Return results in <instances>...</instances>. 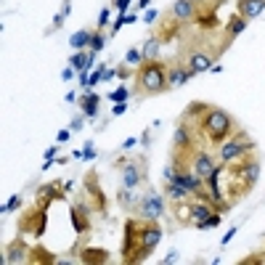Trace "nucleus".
I'll list each match as a JSON object with an SVG mask.
<instances>
[{"mask_svg":"<svg viewBox=\"0 0 265 265\" xmlns=\"http://www.w3.org/2000/svg\"><path fill=\"white\" fill-rule=\"evenodd\" d=\"M226 170H228V201H236L255 189L260 178V159L255 154H247V157L231 162V167Z\"/></svg>","mask_w":265,"mask_h":265,"instance_id":"f257e3e1","label":"nucleus"},{"mask_svg":"<svg viewBox=\"0 0 265 265\" xmlns=\"http://www.w3.org/2000/svg\"><path fill=\"white\" fill-rule=\"evenodd\" d=\"M72 72H74V69H72V67H67L64 72H61V80H64V83H67V80H72Z\"/></svg>","mask_w":265,"mask_h":265,"instance_id":"49530a36","label":"nucleus"},{"mask_svg":"<svg viewBox=\"0 0 265 265\" xmlns=\"http://www.w3.org/2000/svg\"><path fill=\"white\" fill-rule=\"evenodd\" d=\"M109 13H112V11H109V8H101V13H98V22H96V27H98V29L109 24Z\"/></svg>","mask_w":265,"mask_h":265,"instance_id":"c9c22d12","label":"nucleus"},{"mask_svg":"<svg viewBox=\"0 0 265 265\" xmlns=\"http://www.w3.org/2000/svg\"><path fill=\"white\" fill-rule=\"evenodd\" d=\"M159 48H162V40H159V37H149L146 45H144V58H146V61L159 58Z\"/></svg>","mask_w":265,"mask_h":265,"instance_id":"c85d7f7f","label":"nucleus"},{"mask_svg":"<svg viewBox=\"0 0 265 265\" xmlns=\"http://www.w3.org/2000/svg\"><path fill=\"white\" fill-rule=\"evenodd\" d=\"M128 96H130V90L125 88V85H119L117 90H112V93H109V98H112L114 104H119V101H128Z\"/></svg>","mask_w":265,"mask_h":265,"instance_id":"473e14b6","label":"nucleus"},{"mask_svg":"<svg viewBox=\"0 0 265 265\" xmlns=\"http://www.w3.org/2000/svg\"><path fill=\"white\" fill-rule=\"evenodd\" d=\"M255 151V141L249 138L247 133H233L228 141H223L220 146H217V162H223V165H231V162H236L241 157H247V154H252Z\"/></svg>","mask_w":265,"mask_h":265,"instance_id":"39448f33","label":"nucleus"},{"mask_svg":"<svg viewBox=\"0 0 265 265\" xmlns=\"http://www.w3.org/2000/svg\"><path fill=\"white\" fill-rule=\"evenodd\" d=\"M191 3H201V0H191Z\"/></svg>","mask_w":265,"mask_h":265,"instance_id":"4d7b16f0","label":"nucleus"},{"mask_svg":"<svg viewBox=\"0 0 265 265\" xmlns=\"http://www.w3.org/2000/svg\"><path fill=\"white\" fill-rule=\"evenodd\" d=\"M85 191H88V196L93 199V205H96V210L98 212H104L106 210V196H104V191H101V183H98V175L90 173L85 175Z\"/></svg>","mask_w":265,"mask_h":265,"instance_id":"f8f14e48","label":"nucleus"},{"mask_svg":"<svg viewBox=\"0 0 265 265\" xmlns=\"http://www.w3.org/2000/svg\"><path fill=\"white\" fill-rule=\"evenodd\" d=\"M262 11H265V0H239L236 3V13H241L247 22L260 16Z\"/></svg>","mask_w":265,"mask_h":265,"instance_id":"aec40b11","label":"nucleus"},{"mask_svg":"<svg viewBox=\"0 0 265 265\" xmlns=\"http://www.w3.org/2000/svg\"><path fill=\"white\" fill-rule=\"evenodd\" d=\"M173 13H175V19H180V22H191L196 16V3H191V0H175Z\"/></svg>","mask_w":265,"mask_h":265,"instance_id":"5701e85b","label":"nucleus"},{"mask_svg":"<svg viewBox=\"0 0 265 265\" xmlns=\"http://www.w3.org/2000/svg\"><path fill=\"white\" fill-rule=\"evenodd\" d=\"M207 109H210V104H205V101H194V104H189V109H186L183 119H186V122H194V128H196V122L205 117Z\"/></svg>","mask_w":265,"mask_h":265,"instance_id":"a878e982","label":"nucleus"},{"mask_svg":"<svg viewBox=\"0 0 265 265\" xmlns=\"http://www.w3.org/2000/svg\"><path fill=\"white\" fill-rule=\"evenodd\" d=\"M56 154H58V149L53 146V149H48V151H45V159H56Z\"/></svg>","mask_w":265,"mask_h":265,"instance_id":"8fccbe9b","label":"nucleus"},{"mask_svg":"<svg viewBox=\"0 0 265 265\" xmlns=\"http://www.w3.org/2000/svg\"><path fill=\"white\" fill-rule=\"evenodd\" d=\"M212 167H215V159H212V154L210 151H191V165L189 170L191 173H196L201 180H207V175L212 173Z\"/></svg>","mask_w":265,"mask_h":265,"instance_id":"9b49d317","label":"nucleus"},{"mask_svg":"<svg viewBox=\"0 0 265 265\" xmlns=\"http://www.w3.org/2000/svg\"><path fill=\"white\" fill-rule=\"evenodd\" d=\"M90 37H93L90 29H80V32H74V35H72L69 45H72L74 51H85V48H90Z\"/></svg>","mask_w":265,"mask_h":265,"instance_id":"bb28decb","label":"nucleus"},{"mask_svg":"<svg viewBox=\"0 0 265 265\" xmlns=\"http://www.w3.org/2000/svg\"><path fill=\"white\" fill-rule=\"evenodd\" d=\"M196 133L205 135L210 146H220L223 141H228V138L236 133V125H233V117L228 112L210 106L205 112V117L196 122Z\"/></svg>","mask_w":265,"mask_h":265,"instance_id":"f03ea898","label":"nucleus"},{"mask_svg":"<svg viewBox=\"0 0 265 265\" xmlns=\"http://www.w3.org/2000/svg\"><path fill=\"white\" fill-rule=\"evenodd\" d=\"M119 173H122V186L128 189H141L146 180V162L144 159H119L117 162Z\"/></svg>","mask_w":265,"mask_h":265,"instance_id":"423d86ee","label":"nucleus"},{"mask_svg":"<svg viewBox=\"0 0 265 265\" xmlns=\"http://www.w3.org/2000/svg\"><path fill=\"white\" fill-rule=\"evenodd\" d=\"M19 207V196H11L8 201H6V207H3V212H11V210H16Z\"/></svg>","mask_w":265,"mask_h":265,"instance_id":"58836bf2","label":"nucleus"},{"mask_svg":"<svg viewBox=\"0 0 265 265\" xmlns=\"http://www.w3.org/2000/svg\"><path fill=\"white\" fill-rule=\"evenodd\" d=\"M125 24H128V13H117V19L112 22V32L117 35V32H119V29H122Z\"/></svg>","mask_w":265,"mask_h":265,"instance_id":"72a5a7b5","label":"nucleus"},{"mask_svg":"<svg viewBox=\"0 0 265 265\" xmlns=\"http://www.w3.org/2000/svg\"><path fill=\"white\" fill-rule=\"evenodd\" d=\"M61 189H64V183H61V186H58V183H48V186H43V189H40V207L48 210L53 199H64V196H67V191H61Z\"/></svg>","mask_w":265,"mask_h":265,"instance_id":"4be33fe9","label":"nucleus"},{"mask_svg":"<svg viewBox=\"0 0 265 265\" xmlns=\"http://www.w3.org/2000/svg\"><path fill=\"white\" fill-rule=\"evenodd\" d=\"M189 69H191L194 74L212 69V56H207V53H191V58H189Z\"/></svg>","mask_w":265,"mask_h":265,"instance_id":"393cba45","label":"nucleus"},{"mask_svg":"<svg viewBox=\"0 0 265 265\" xmlns=\"http://www.w3.org/2000/svg\"><path fill=\"white\" fill-rule=\"evenodd\" d=\"M114 6H117L119 13H125V11H128V6H130V0H114Z\"/></svg>","mask_w":265,"mask_h":265,"instance_id":"37998d69","label":"nucleus"},{"mask_svg":"<svg viewBox=\"0 0 265 265\" xmlns=\"http://www.w3.org/2000/svg\"><path fill=\"white\" fill-rule=\"evenodd\" d=\"M141 241V217H128L125 220V241H122V260L128 262Z\"/></svg>","mask_w":265,"mask_h":265,"instance_id":"1a4fd4ad","label":"nucleus"},{"mask_svg":"<svg viewBox=\"0 0 265 265\" xmlns=\"http://www.w3.org/2000/svg\"><path fill=\"white\" fill-rule=\"evenodd\" d=\"M117 74H119V77H128V74H130V69H128V67H119V69H117Z\"/></svg>","mask_w":265,"mask_h":265,"instance_id":"603ef678","label":"nucleus"},{"mask_svg":"<svg viewBox=\"0 0 265 265\" xmlns=\"http://www.w3.org/2000/svg\"><path fill=\"white\" fill-rule=\"evenodd\" d=\"M83 106V114L88 117V119H96L98 117V104H101V96L98 93H93V90H85V96L77 101Z\"/></svg>","mask_w":265,"mask_h":265,"instance_id":"412c9836","label":"nucleus"},{"mask_svg":"<svg viewBox=\"0 0 265 265\" xmlns=\"http://www.w3.org/2000/svg\"><path fill=\"white\" fill-rule=\"evenodd\" d=\"M233 236H236V228H231V231L226 233V236H223V247H226V244H228V241H231Z\"/></svg>","mask_w":265,"mask_h":265,"instance_id":"de8ad7c7","label":"nucleus"},{"mask_svg":"<svg viewBox=\"0 0 265 265\" xmlns=\"http://www.w3.org/2000/svg\"><path fill=\"white\" fill-rule=\"evenodd\" d=\"M247 24H249V22L241 16V13H233V16L228 19V24H226V43H223V48H220V51H226V48H228V43H231L233 37H239V35L244 32V29H247Z\"/></svg>","mask_w":265,"mask_h":265,"instance_id":"f3484780","label":"nucleus"},{"mask_svg":"<svg viewBox=\"0 0 265 265\" xmlns=\"http://www.w3.org/2000/svg\"><path fill=\"white\" fill-rule=\"evenodd\" d=\"M262 262H265V255L262 257H244L241 260V265H262Z\"/></svg>","mask_w":265,"mask_h":265,"instance_id":"ea45409f","label":"nucleus"},{"mask_svg":"<svg viewBox=\"0 0 265 265\" xmlns=\"http://www.w3.org/2000/svg\"><path fill=\"white\" fill-rule=\"evenodd\" d=\"M45 226H48V210H45V207L27 210L19 217V233H32L35 239H40L45 233Z\"/></svg>","mask_w":265,"mask_h":265,"instance_id":"0eeeda50","label":"nucleus"},{"mask_svg":"<svg viewBox=\"0 0 265 265\" xmlns=\"http://www.w3.org/2000/svg\"><path fill=\"white\" fill-rule=\"evenodd\" d=\"M157 16H159V11H146L144 22H146V24H154V22H157Z\"/></svg>","mask_w":265,"mask_h":265,"instance_id":"79ce46f5","label":"nucleus"},{"mask_svg":"<svg viewBox=\"0 0 265 265\" xmlns=\"http://www.w3.org/2000/svg\"><path fill=\"white\" fill-rule=\"evenodd\" d=\"M109 260V252L104 247H85V249H80V262H85V265H106Z\"/></svg>","mask_w":265,"mask_h":265,"instance_id":"2eb2a0df","label":"nucleus"},{"mask_svg":"<svg viewBox=\"0 0 265 265\" xmlns=\"http://www.w3.org/2000/svg\"><path fill=\"white\" fill-rule=\"evenodd\" d=\"M135 80H138V88L144 90V96H159V93L170 90V85H167V67L162 64L159 58L144 61V64L138 67Z\"/></svg>","mask_w":265,"mask_h":265,"instance_id":"7ed1b4c3","label":"nucleus"},{"mask_svg":"<svg viewBox=\"0 0 265 265\" xmlns=\"http://www.w3.org/2000/svg\"><path fill=\"white\" fill-rule=\"evenodd\" d=\"M194 128L186 119H180L178 122V128H175V135H173V146H175V151H189L191 146H194V133H191Z\"/></svg>","mask_w":265,"mask_h":265,"instance_id":"ddd939ff","label":"nucleus"},{"mask_svg":"<svg viewBox=\"0 0 265 265\" xmlns=\"http://www.w3.org/2000/svg\"><path fill=\"white\" fill-rule=\"evenodd\" d=\"M83 125H85V114H83V117H77V119H72V125H69V130H74V133H80V130H83Z\"/></svg>","mask_w":265,"mask_h":265,"instance_id":"e433bc0d","label":"nucleus"},{"mask_svg":"<svg viewBox=\"0 0 265 265\" xmlns=\"http://www.w3.org/2000/svg\"><path fill=\"white\" fill-rule=\"evenodd\" d=\"M29 260H32V247H29L22 236L13 239V241L6 247V262L19 265V262H29Z\"/></svg>","mask_w":265,"mask_h":265,"instance_id":"9d476101","label":"nucleus"},{"mask_svg":"<svg viewBox=\"0 0 265 265\" xmlns=\"http://www.w3.org/2000/svg\"><path fill=\"white\" fill-rule=\"evenodd\" d=\"M196 24L199 27H205V29H212V27H217V16H215V11H210V13H196Z\"/></svg>","mask_w":265,"mask_h":265,"instance_id":"c756f323","label":"nucleus"},{"mask_svg":"<svg viewBox=\"0 0 265 265\" xmlns=\"http://www.w3.org/2000/svg\"><path fill=\"white\" fill-rule=\"evenodd\" d=\"M175 260H178V252H170V255H167L162 262H165V265H170V262H175Z\"/></svg>","mask_w":265,"mask_h":265,"instance_id":"09e8293b","label":"nucleus"},{"mask_svg":"<svg viewBox=\"0 0 265 265\" xmlns=\"http://www.w3.org/2000/svg\"><path fill=\"white\" fill-rule=\"evenodd\" d=\"M130 146H135V138H128V141L122 144V149H130Z\"/></svg>","mask_w":265,"mask_h":265,"instance_id":"5fc2aeb1","label":"nucleus"},{"mask_svg":"<svg viewBox=\"0 0 265 265\" xmlns=\"http://www.w3.org/2000/svg\"><path fill=\"white\" fill-rule=\"evenodd\" d=\"M194 77V72L189 69V67H183V64H175V67H170L167 69V85H170V90L173 88H180V85H186Z\"/></svg>","mask_w":265,"mask_h":265,"instance_id":"dca6fc26","label":"nucleus"},{"mask_svg":"<svg viewBox=\"0 0 265 265\" xmlns=\"http://www.w3.org/2000/svg\"><path fill=\"white\" fill-rule=\"evenodd\" d=\"M56 255H51L48 249H43V247H32V260L29 262H43V265H56Z\"/></svg>","mask_w":265,"mask_h":265,"instance_id":"cd10ccee","label":"nucleus"},{"mask_svg":"<svg viewBox=\"0 0 265 265\" xmlns=\"http://www.w3.org/2000/svg\"><path fill=\"white\" fill-rule=\"evenodd\" d=\"M125 112H128V104H125V101H119V104L112 106V114H114V117H119V114H125Z\"/></svg>","mask_w":265,"mask_h":265,"instance_id":"4c0bfd02","label":"nucleus"},{"mask_svg":"<svg viewBox=\"0 0 265 265\" xmlns=\"http://www.w3.org/2000/svg\"><path fill=\"white\" fill-rule=\"evenodd\" d=\"M64 22H67L64 13H56V16H53V29H61V27H64Z\"/></svg>","mask_w":265,"mask_h":265,"instance_id":"a19ab883","label":"nucleus"},{"mask_svg":"<svg viewBox=\"0 0 265 265\" xmlns=\"http://www.w3.org/2000/svg\"><path fill=\"white\" fill-rule=\"evenodd\" d=\"M165 196H167V199H173V201H180V199H189V196H191V191H189V186H186V183L180 180V175L175 173V178H173V180H167V186H165Z\"/></svg>","mask_w":265,"mask_h":265,"instance_id":"a211bd4d","label":"nucleus"},{"mask_svg":"<svg viewBox=\"0 0 265 265\" xmlns=\"http://www.w3.org/2000/svg\"><path fill=\"white\" fill-rule=\"evenodd\" d=\"M72 226H74V233H88L90 231V210L85 207V205H74L72 207Z\"/></svg>","mask_w":265,"mask_h":265,"instance_id":"4468645a","label":"nucleus"},{"mask_svg":"<svg viewBox=\"0 0 265 265\" xmlns=\"http://www.w3.org/2000/svg\"><path fill=\"white\" fill-rule=\"evenodd\" d=\"M69 133H72V130H61V133H58V144H64L67 138H69Z\"/></svg>","mask_w":265,"mask_h":265,"instance_id":"3c124183","label":"nucleus"},{"mask_svg":"<svg viewBox=\"0 0 265 265\" xmlns=\"http://www.w3.org/2000/svg\"><path fill=\"white\" fill-rule=\"evenodd\" d=\"M217 223H220V212H215V215H210V217H207V220L201 223L199 228H201V231H205V228H215Z\"/></svg>","mask_w":265,"mask_h":265,"instance_id":"f704fd0d","label":"nucleus"},{"mask_svg":"<svg viewBox=\"0 0 265 265\" xmlns=\"http://www.w3.org/2000/svg\"><path fill=\"white\" fill-rule=\"evenodd\" d=\"M149 3L151 0H138V8H149Z\"/></svg>","mask_w":265,"mask_h":265,"instance_id":"6e6d98bb","label":"nucleus"},{"mask_svg":"<svg viewBox=\"0 0 265 265\" xmlns=\"http://www.w3.org/2000/svg\"><path fill=\"white\" fill-rule=\"evenodd\" d=\"M175 220H178L180 226H194V217H191V201H189V199L175 201Z\"/></svg>","mask_w":265,"mask_h":265,"instance_id":"b1692460","label":"nucleus"},{"mask_svg":"<svg viewBox=\"0 0 265 265\" xmlns=\"http://www.w3.org/2000/svg\"><path fill=\"white\" fill-rule=\"evenodd\" d=\"M144 51H138V48H130L128 53H125V64H130V67H138V64H144Z\"/></svg>","mask_w":265,"mask_h":265,"instance_id":"7c9ffc66","label":"nucleus"},{"mask_svg":"<svg viewBox=\"0 0 265 265\" xmlns=\"http://www.w3.org/2000/svg\"><path fill=\"white\" fill-rule=\"evenodd\" d=\"M61 13H64V16H69V13H72V0H64V6H61Z\"/></svg>","mask_w":265,"mask_h":265,"instance_id":"c03bdc74","label":"nucleus"},{"mask_svg":"<svg viewBox=\"0 0 265 265\" xmlns=\"http://www.w3.org/2000/svg\"><path fill=\"white\" fill-rule=\"evenodd\" d=\"M162 226L159 220H141V241H138V249L133 252V257L128 260V265H135V262H144L154 249L159 247L162 241Z\"/></svg>","mask_w":265,"mask_h":265,"instance_id":"20e7f679","label":"nucleus"},{"mask_svg":"<svg viewBox=\"0 0 265 265\" xmlns=\"http://www.w3.org/2000/svg\"><path fill=\"white\" fill-rule=\"evenodd\" d=\"M104 45H106L104 35H101V32H93V37H90V53H101Z\"/></svg>","mask_w":265,"mask_h":265,"instance_id":"2f4dec72","label":"nucleus"},{"mask_svg":"<svg viewBox=\"0 0 265 265\" xmlns=\"http://www.w3.org/2000/svg\"><path fill=\"white\" fill-rule=\"evenodd\" d=\"M135 210H138V217H141V220H159L165 215V196L157 194V191H149L135 205Z\"/></svg>","mask_w":265,"mask_h":265,"instance_id":"6e6552de","label":"nucleus"},{"mask_svg":"<svg viewBox=\"0 0 265 265\" xmlns=\"http://www.w3.org/2000/svg\"><path fill=\"white\" fill-rule=\"evenodd\" d=\"M67 101H69V104H74V101H80V98L74 96V90H69V93H67Z\"/></svg>","mask_w":265,"mask_h":265,"instance_id":"864d4df0","label":"nucleus"},{"mask_svg":"<svg viewBox=\"0 0 265 265\" xmlns=\"http://www.w3.org/2000/svg\"><path fill=\"white\" fill-rule=\"evenodd\" d=\"M83 154H85V159H93V157H96V149H93V146H90V144H88V146H85V151H83Z\"/></svg>","mask_w":265,"mask_h":265,"instance_id":"a18cd8bd","label":"nucleus"},{"mask_svg":"<svg viewBox=\"0 0 265 265\" xmlns=\"http://www.w3.org/2000/svg\"><path fill=\"white\" fill-rule=\"evenodd\" d=\"M215 212H217V210H215L212 201H201V199L191 201V217H194V226H196V228L205 223L210 215H215Z\"/></svg>","mask_w":265,"mask_h":265,"instance_id":"6ab92c4d","label":"nucleus"}]
</instances>
